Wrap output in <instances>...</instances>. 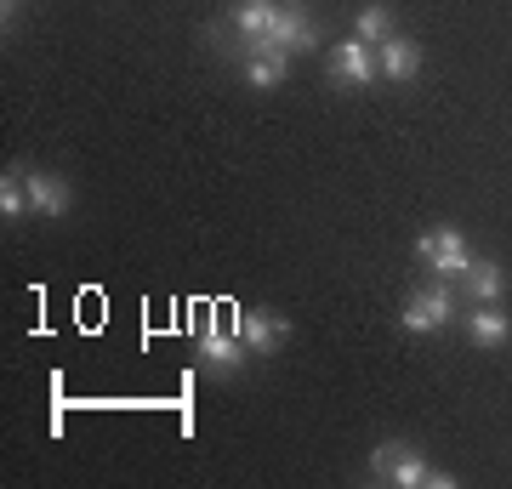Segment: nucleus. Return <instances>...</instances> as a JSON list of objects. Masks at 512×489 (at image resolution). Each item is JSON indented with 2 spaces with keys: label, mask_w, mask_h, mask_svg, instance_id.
<instances>
[{
  "label": "nucleus",
  "mask_w": 512,
  "mask_h": 489,
  "mask_svg": "<svg viewBox=\"0 0 512 489\" xmlns=\"http://www.w3.org/2000/svg\"><path fill=\"white\" fill-rule=\"evenodd\" d=\"M296 57L285 52V46H274V40H256V46H245V86L256 91H274L285 74H291Z\"/></svg>",
  "instance_id": "nucleus-7"
},
{
  "label": "nucleus",
  "mask_w": 512,
  "mask_h": 489,
  "mask_svg": "<svg viewBox=\"0 0 512 489\" xmlns=\"http://www.w3.org/2000/svg\"><path fill=\"white\" fill-rule=\"evenodd\" d=\"M353 35L365 40V46H382V40L399 35V29H393V12H387L382 0H370V6H359V18H353Z\"/></svg>",
  "instance_id": "nucleus-13"
},
{
  "label": "nucleus",
  "mask_w": 512,
  "mask_h": 489,
  "mask_svg": "<svg viewBox=\"0 0 512 489\" xmlns=\"http://www.w3.org/2000/svg\"><path fill=\"white\" fill-rule=\"evenodd\" d=\"M194 364H205L211 376H228L245 364V342L234 336V325H222V319H205L200 325V342H194Z\"/></svg>",
  "instance_id": "nucleus-2"
},
{
  "label": "nucleus",
  "mask_w": 512,
  "mask_h": 489,
  "mask_svg": "<svg viewBox=\"0 0 512 489\" xmlns=\"http://www.w3.org/2000/svg\"><path fill=\"white\" fill-rule=\"evenodd\" d=\"M234 336L245 342V353L268 359V353L291 336V319H279L274 308H245V313H234Z\"/></svg>",
  "instance_id": "nucleus-3"
},
{
  "label": "nucleus",
  "mask_w": 512,
  "mask_h": 489,
  "mask_svg": "<svg viewBox=\"0 0 512 489\" xmlns=\"http://www.w3.org/2000/svg\"><path fill=\"white\" fill-rule=\"evenodd\" d=\"M330 86H376V46L359 35L330 46Z\"/></svg>",
  "instance_id": "nucleus-4"
},
{
  "label": "nucleus",
  "mask_w": 512,
  "mask_h": 489,
  "mask_svg": "<svg viewBox=\"0 0 512 489\" xmlns=\"http://www.w3.org/2000/svg\"><path fill=\"white\" fill-rule=\"evenodd\" d=\"M18 12H23V0H0V18H6V29L18 23Z\"/></svg>",
  "instance_id": "nucleus-19"
},
{
  "label": "nucleus",
  "mask_w": 512,
  "mask_h": 489,
  "mask_svg": "<svg viewBox=\"0 0 512 489\" xmlns=\"http://www.w3.org/2000/svg\"><path fill=\"white\" fill-rule=\"evenodd\" d=\"M467 262H473V251H467L461 228L439 222V245H433V262H427V268L439 273V279H461V273H467Z\"/></svg>",
  "instance_id": "nucleus-11"
},
{
  "label": "nucleus",
  "mask_w": 512,
  "mask_h": 489,
  "mask_svg": "<svg viewBox=\"0 0 512 489\" xmlns=\"http://www.w3.org/2000/svg\"><path fill=\"white\" fill-rule=\"evenodd\" d=\"M404 450H410L404 438H387V444H376V450H370V478H376V484H387V472L399 467Z\"/></svg>",
  "instance_id": "nucleus-16"
},
{
  "label": "nucleus",
  "mask_w": 512,
  "mask_h": 489,
  "mask_svg": "<svg viewBox=\"0 0 512 489\" xmlns=\"http://www.w3.org/2000/svg\"><path fill=\"white\" fill-rule=\"evenodd\" d=\"M274 46H285L291 57H302V52H313L319 46V18L308 12V0H285L279 6V18H274Z\"/></svg>",
  "instance_id": "nucleus-5"
},
{
  "label": "nucleus",
  "mask_w": 512,
  "mask_h": 489,
  "mask_svg": "<svg viewBox=\"0 0 512 489\" xmlns=\"http://www.w3.org/2000/svg\"><path fill=\"white\" fill-rule=\"evenodd\" d=\"M456 285H467L473 302H501V296H507V273H501V262H490V256H473Z\"/></svg>",
  "instance_id": "nucleus-10"
},
{
  "label": "nucleus",
  "mask_w": 512,
  "mask_h": 489,
  "mask_svg": "<svg viewBox=\"0 0 512 489\" xmlns=\"http://www.w3.org/2000/svg\"><path fill=\"white\" fill-rule=\"evenodd\" d=\"M279 6H285V0H228V12H222V18L239 29V40H245V46H256V40L274 35Z\"/></svg>",
  "instance_id": "nucleus-8"
},
{
  "label": "nucleus",
  "mask_w": 512,
  "mask_h": 489,
  "mask_svg": "<svg viewBox=\"0 0 512 489\" xmlns=\"http://www.w3.org/2000/svg\"><path fill=\"white\" fill-rule=\"evenodd\" d=\"M376 69L387 74V80H416L421 74V40H410V35H387L382 46H376Z\"/></svg>",
  "instance_id": "nucleus-9"
},
{
  "label": "nucleus",
  "mask_w": 512,
  "mask_h": 489,
  "mask_svg": "<svg viewBox=\"0 0 512 489\" xmlns=\"http://www.w3.org/2000/svg\"><path fill=\"white\" fill-rule=\"evenodd\" d=\"M427 472H433V461L410 444V450L399 455V467L387 472V484H393V489H427Z\"/></svg>",
  "instance_id": "nucleus-14"
},
{
  "label": "nucleus",
  "mask_w": 512,
  "mask_h": 489,
  "mask_svg": "<svg viewBox=\"0 0 512 489\" xmlns=\"http://www.w3.org/2000/svg\"><path fill=\"white\" fill-rule=\"evenodd\" d=\"M23 188H29V211L35 217H69L74 211V188L57 171H23Z\"/></svg>",
  "instance_id": "nucleus-6"
},
{
  "label": "nucleus",
  "mask_w": 512,
  "mask_h": 489,
  "mask_svg": "<svg viewBox=\"0 0 512 489\" xmlns=\"http://www.w3.org/2000/svg\"><path fill=\"white\" fill-rule=\"evenodd\" d=\"M0 217H6V222L29 217V188H23V171H6V177H0Z\"/></svg>",
  "instance_id": "nucleus-15"
},
{
  "label": "nucleus",
  "mask_w": 512,
  "mask_h": 489,
  "mask_svg": "<svg viewBox=\"0 0 512 489\" xmlns=\"http://www.w3.org/2000/svg\"><path fill=\"white\" fill-rule=\"evenodd\" d=\"M467 336H473L478 347H501L512 336V319L501 313V302H473V313H467Z\"/></svg>",
  "instance_id": "nucleus-12"
},
{
  "label": "nucleus",
  "mask_w": 512,
  "mask_h": 489,
  "mask_svg": "<svg viewBox=\"0 0 512 489\" xmlns=\"http://www.w3.org/2000/svg\"><path fill=\"white\" fill-rule=\"evenodd\" d=\"M427 489H456V472L433 467V472H427Z\"/></svg>",
  "instance_id": "nucleus-18"
},
{
  "label": "nucleus",
  "mask_w": 512,
  "mask_h": 489,
  "mask_svg": "<svg viewBox=\"0 0 512 489\" xmlns=\"http://www.w3.org/2000/svg\"><path fill=\"white\" fill-rule=\"evenodd\" d=\"M450 319H461V302H456V279H433L427 290H416L410 302H404L399 325L410 336H439Z\"/></svg>",
  "instance_id": "nucleus-1"
},
{
  "label": "nucleus",
  "mask_w": 512,
  "mask_h": 489,
  "mask_svg": "<svg viewBox=\"0 0 512 489\" xmlns=\"http://www.w3.org/2000/svg\"><path fill=\"white\" fill-rule=\"evenodd\" d=\"M433 245H439V228H433V234H421V239H416V262H433Z\"/></svg>",
  "instance_id": "nucleus-17"
}]
</instances>
